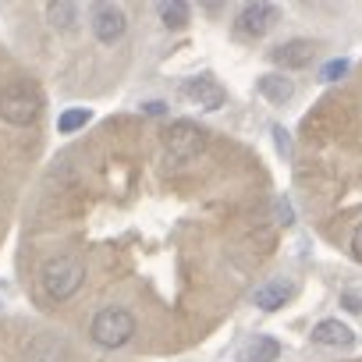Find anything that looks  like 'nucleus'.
I'll return each instance as SVG.
<instances>
[{"label": "nucleus", "instance_id": "39448f33", "mask_svg": "<svg viewBox=\"0 0 362 362\" xmlns=\"http://www.w3.org/2000/svg\"><path fill=\"white\" fill-rule=\"evenodd\" d=\"M89 22H93V33H96L100 43H117L128 33V15L117 4H96Z\"/></svg>", "mask_w": 362, "mask_h": 362}, {"label": "nucleus", "instance_id": "a211bd4d", "mask_svg": "<svg viewBox=\"0 0 362 362\" xmlns=\"http://www.w3.org/2000/svg\"><path fill=\"white\" fill-rule=\"evenodd\" d=\"M274 139H277V149H281V156H291V139H288V132H284L281 124H274Z\"/></svg>", "mask_w": 362, "mask_h": 362}, {"label": "nucleus", "instance_id": "412c9836", "mask_svg": "<svg viewBox=\"0 0 362 362\" xmlns=\"http://www.w3.org/2000/svg\"><path fill=\"white\" fill-rule=\"evenodd\" d=\"M146 114H163V103H160V100H153V103H146Z\"/></svg>", "mask_w": 362, "mask_h": 362}, {"label": "nucleus", "instance_id": "1a4fd4ad", "mask_svg": "<svg viewBox=\"0 0 362 362\" xmlns=\"http://www.w3.org/2000/svg\"><path fill=\"white\" fill-rule=\"evenodd\" d=\"M291 295H295V284H291L288 277H270L267 284H259V288L252 291V305H259L263 313H274V309H281Z\"/></svg>", "mask_w": 362, "mask_h": 362}, {"label": "nucleus", "instance_id": "f3484780", "mask_svg": "<svg viewBox=\"0 0 362 362\" xmlns=\"http://www.w3.org/2000/svg\"><path fill=\"white\" fill-rule=\"evenodd\" d=\"M344 71H348V61H344V57H334L330 64L320 68V82H337Z\"/></svg>", "mask_w": 362, "mask_h": 362}, {"label": "nucleus", "instance_id": "6ab92c4d", "mask_svg": "<svg viewBox=\"0 0 362 362\" xmlns=\"http://www.w3.org/2000/svg\"><path fill=\"white\" fill-rule=\"evenodd\" d=\"M274 210H277V221H281V224H291V221H295V210H291V203H288V199H277V203H274Z\"/></svg>", "mask_w": 362, "mask_h": 362}, {"label": "nucleus", "instance_id": "dca6fc26", "mask_svg": "<svg viewBox=\"0 0 362 362\" xmlns=\"http://www.w3.org/2000/svg\"><path fill=\"white\" fill-rule=\"evenodd\" d=\"M93 114H89V107H75V110H64L61 117H57V132L61 135H71V132H78L86 121H89Z\"/></svg>", "mask_w": 362, "mask_h": 362}, {"label": "nucleus", "instance_id": "f257e3e1", "mask_svg": "<svg viewBox=\"0 0 362 362\" xmlns=\"http://www.w3.org/2000/svg\"><path fill=\"white\" fill-rule=\"evenodd\" d=\"M40 281H43V291H47L54 302H64V298H71V295L82 288L86 267H82L78 256H57V259L43 263Z\"/></svg>", "mask_w": 362, "mask_h": 362}, {"label": "nucleus", "instance_id": "4be33fe9", "mask_svg": "<svg viewBox=\"0 0 362 362\" xmlns=\"http://www.w3.org/2000/svg\"><path fill=\"white\" fill-rule=\"evenodd\" d=\"M344 305H348V309H351V313H358V309H362V305H358V298H355V295H344Z\"/></svg>", "mask_w": 362, "mask_h": 362}, {"label": "nucleus", "instance_id": "f03ea898", "mask_svg": "<svg viewBox=\"0 0 362 362\" xmlns=\"http://www.w3.org/2000/svg\"><path fill=\"white\" fill-rule=\"evenodd\" d=\"M89 337L100 344V348H121L135 337V316L121 305H110V309H100L89 323Z\"/></svg>", "mask_w": 362, "mask_h": 362}, {"label": "nucleus", "instance_id": "ddd939ff", "mask_svg": "<svg viewBox=\"0 0 362 362\" xmlns=\"http://www.w3.org/2000/svg\"><path fill=\"white\" fill-rule=\"evenodd\" d=\"M156 11H160V22L167 29H181L189 22V4H185V0H163Z\"/></svg>", "mask_w": 362, "mask_h": 362}, {"label": "nucleus", "instance_id": "aec40b11", "mask_svg": "<svg viewBox=\"0 0 362 362\" xmlns=\"http://www.w3.org/2000/svg\"><path fill=\"white\" fill-rule=\"evenodd\" d=\"M351 256H355V259L362 263V224H358V228L351 231Z\"/></svg>", "mask_w": 362, "mask_h": 362}, {"label": "nucleus", "instance_id": "f8f14e48", "mask_svg": "<svg viewBox=\"0 0 362 362\" xmlns=\"http://www.w3.org/2000/svg\"><path fill=\"white\" fill-rule=\"evenodd\" d=\"M277 355H281V344H277L274 337L259 334V337H252V341L242 348L238 362H277Z\"/></svg>", "mask_w": 362, "mask_h": 362}, {"label": "nucleus", "instance_id": "423d86ee", "mask_svg": "<svg viewBox=\"0 0 362 362\" xmlns=\"http://www.w3.org/2000/svg\"><path fill=\"white\" fill-rule=\"evenodd\" d=\"M274 25H277V8L267 4V0H256V4H245V8L238 11V33L249 36V40L267 36Z\"/></svg>", "mask_w": 362, "mask_h": 362}, {"label": "nucleus", "instance_id": "9d476101", "mask_svg": "<svg viewBox=\"0 0 362 362\" xmlns=\"http://www.w3.org/2000/svg\"><path fill=\"white\" fill-rule=\"evenodd\" d=\"M256 93H259L267 103L284 107V103L295 100V82L284 78V75H277V71H270V75H259V78H256Z\"/></svg>", "mask_w": 362, "mask_h": 362}, {"label": "nucleus", "instance_id": "0eeeda50", "mask_svg": "<svg viewBox=\"0 0 362 362\" xmlns=\"http://www.w3.org/2000/svg\"><path fill=\"white\" fill-rule=\"evenodd\" d=\"M313 57H316V47H313L309 40H288V43H281V47L270 50V61H274L277 68H284V71L309 68Z\"/></svg>", "mask_w": 362, "mask_h": 362}, {"label": "nucleus", "instance_id": "9b49d317", "mask_svg": "<svg viewBox=\"0 0 362 362\" xmlns=\"http://www.w3.org/2000/svg\"><path fill=\"white\" fill-rule=\"evenodd\" d=\"M313 341L323 348H351L355 344V330L341 320H320L313 327Z\"/></svg>", "mask_w": 362, "mask_h": 362}, {"label": "nucleus", "instance_id": "6e6552de", "mask_svg": "<svg viewBox=\"0 0 362 362\" xmlns=\"http://www.w3.org/2000/svg\"><path fill=\"white\" fill-rule=\"evenodd\" d=\"M185 96H189L196 107H203V110H221V107L228 103L224 86H221L217 78H210V75L189 78V82H185Z\"/></svg>", "mask_w": 362, "mask_h": 362}, {"label": "nucleus", "instance_id": "7ed1b4c3", "mask_svg": "<svg viewBox=\"0 0 362 362\" xmlns=\"http://www.w3.org/2000/svg\"><path fill=\"white\" fill-rule=\"evenodd\" d=\"M43 110V96L36 86L15 82L8 89H0V117L8 124H33Z\"/></svg>", "mask_w": 362, "mask_h": 362}, {"label": "nucleus", "instance_id": "2eb2a0df", "mask_svg": "<svg viewBox=\"0 0 362 362\" xmlns=\"http://www.w3.org/2000/svg\"><path fill=\"white\" fill-rule=\"evenodd\" d=\"M29 362H61V344L54 337H36L29 344Z\"/></svg>", "mask_w": 362, "mask_h": 362}, {"label": "nucleus", "instance_id": "4468645a", "mask_svg": "<svg viewBox=\"0 0 362 362\" xmlns=\"http://www.w3.org/2000/svg\"><path fill=\"white\" fill-rule=\"evenodd\" d=\"M47 18H50L54 29L68 33V29H75V22H78V4H47Z\"/></svg>", "mask_w": 362, "mask_h": 362}, {"label": "nucleus", "instance_id": "20e7f679", "mask_svg": "<svg viewBox=\"0 0 362 362\" xmlns=\"http://www.w3.org/2000/svg\"><path fill=\"white\" fill-rule=\"evenodd\" d=\"M163 149L170 163H189L206 149V132L192 121H174L170 132L163 135Z\"/></svg>", "mask_w": 362, "mask_h": 362}]
</instances>
